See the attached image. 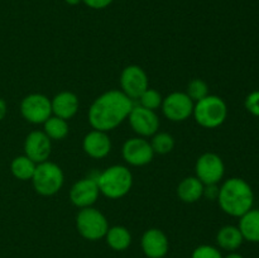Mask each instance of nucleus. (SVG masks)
Instances as JSON below:
<instances>
[{"label": "nucleus", "mask_w": 259, "mask_h": 258, "mask_svg": "<svg viewBox=\"0 0 259 258\" xmlns=\"http://www.w3.org/2000/svg\"><path fill=\"white\" fill-rule=\"evenodd\" d=\"M142 249L148 258H164L168 252V239L162 230L148 229L142 237Z\"/></svg>", "instance_id": "nucleus-15"}, {"label": "nucleus", "mask_w": 259, "mask_h": 258, "mask_svg": "<svg viewBox=\"0 0 259 258\" xmlns=\"http://www.w3.org/2000/svg\"><path fill=\"white\" fill-rule=\"evenodd\" d=\"M123 158L132 166H144L153 159L151 143L143 138H131L123 144Z\"/></svg>", "instance_id": "nucleus-12"}, {"label": "nucleus", "mask_w": 259, "mask_h": 258, "mask_svg": "<svg viewBox=\"0 0 259 258\" xmlns=\"http://www.w3.org/2000/svg\"><path fill=\"white\" fill-rule=\"evenodd\" d=\"M83 151L93 158H104L111 149V142L106 132L95 131L88 133L83 138Z\"/></svg>", "instance_id": "nucleus-16"}, {"label": "nucleus", "mask_w": 259, "mask_h": 258, "mask_svg": "<svg viewBox=\"0 0 259 258\" xmlns=\"http://www.w3.org/2000/svg\"><path fill=\"white\" fill-rule=\"evenodd\" d=\"M105 238L109 247L114 250H125L132 243V235L129 230L120 225L109 228Z\"/></svg>", "instance_id": "nucleus-21"}, {"label": "nucleus", "mask_w": 259, "mask_h": 258, "mask_svg": "<svg viewBox=\"0 0 259 258\" xmlns=\"http://www.w3.org/2000/svg\"><path fill=\"white\" fill-rule=\"evenodd\" d=\"M76 227L78 233L88 240H99L106 235L109 224L106 218L93 206L83 207L76 217Z\"/></svg>", "instance_id": "nucleus-6"}, {"label": "nucleus", "mask_w": 259, "mask_h": 258, "mask_svg": "<svg viewBox=\"0 0 259 258\" xmlns=\"http://www.w3.org/2000/svg\"><path fill=\"white\" fill-rule=\"evenodd\" d=\"M63 181L65 176L58 164L50 161L37 163L32 182L38 194L43 196H52L62 189Z\"/></svg>", "instance_id": "nucleus-5"}, {"label": "nucleus", "mask_w": 259, "mask_h": 258, "mask_svg": "<svg viewBox=\"0 0 259 258\" xmlns=\"http://www.w3.org/2000/svg\"><path fill=\"white\" fill-rule=\"evenodd\" d=\"M120 86L123 93L128 98L139 99L142 94L148 89V77L142 67L131 65L121 71Z\"/></svg>", "instance_id": "nucleus-10"}, {"label": "nucleus", "mask_w": 259, "mask_h": 258, "mask_svg": "<svg viewBox=\"0 0 259 258\" xmlns=\"http://www.w3.org/2000/svg\"><path fill=\"white\" fill-rule=\"evenodd\" d=\"M238 228L245 240L259 243V209H250L242 215Z\"/></svg>", "instance_id": "nucleus-19"}, {"label": "nucleus", "mask_w": 259, "mask_h": 258, "mask_svg": "<svg viewBox=\"0 0 259 258\" xmlns=\"http://www.w3.org/2000/svg\"><path fill=\"white\" fill-rule=\"evenodd\" d=\"M20 113L29 123L43 124L50 116H52L51 100L42 94H30L23 99L20 104Z\"/></svg>", "instance_id": "nucleus-7"}, {"label": "nucleus", "mask_w": 259, "mask_h": 258, "mask_svg": "<svg viewBox=\"0 0 259 258\" xmlns=\"http://www.w3.org/2000/svg\"><path fill=\"white\" fill-rule=\"evenodd\" d=\"M204 186L205 185L195 177H186L180 182L179 187H177V195H179L180 200L184 202H196L200 200L204 195Z\"/></svg>", "instance_id": "nucleus-18"}, {"label": "nucleus", "mask_w": 259, "mask_h": 258, "mask_svg": "<svg viewBox=\"0 0 259 258\" xmlns=\"http://www.w3.org/2000/svg\"><path fill=\"white\" fill-rule=\"evenodd\" d=\"M194 116L197 124L207 129L218 128L225 121L228 108L225 101L217 95H207L194 105Z\"/></svg>", "instance_id": "nucleus-4"}, {"label": "nucleus", "mask_w": 259, "mask_h": 258, "mask_svg": "<svg viewBox=\"0 0 259 258\" xmlns=\"http://www.w3.org/2000/svg\"><path fill=\"white\" fill-rule=\"evenodd\" d=\"M191 258H223V255L218 248L212 247V245L204 244L197 247L192 252Z\"/></svg>", "instance_id": "nucleus-27"}, {"label": "nucleus", "mask_w": 259, "mask_h": 258, "mask_svg": "<svg viewBox=\"0 0 259 258\" xmlns=\"http://www.w3.org/2000/svg\"><path fill=\"white\" fill-rule=\"evenodd\" d=\"M151 146L154 153L167 154L174 149L175 139L168 133H156L152 136Z\"/></svg>", "instance_id": "nucleus-24"}, {"label": "nucleus", "mask_w": 259, "mask_h": 258, "mask_svg": "<svg viewBox=\"0 0 259 258\" xmlns=\"http://www.w3.org/2000/svg\"><path fill=\"white\" fill-rule=\"evenodd\" d=\"M99 186L95 179H83L76 182L70 190V199L77 207H90L99 197Z\"/></svg>", "instance_id": "nucleus-14"}, {"label": "nucleus", "mask_w": 259, "mask_h": 258, "mask_svg": "<svg viewBox=\"0 0 259 258\" xmlns=\"http://www.w3.org/2000/svg\"><path fill=\"white\" fill-rule=\"evenodd\" d=\"M35 166H37V163L24 154V156L15 157L13 159L10 169H12V174L14 175V177H17L18 180L27 181V180H32L35 171Z\"/></svg>", "instance_id": "nucleus-22"}, {"label": "nucleus", "mask_w": 259, "mask_h": 258, "mask_svg": "<svg viewBox=\"0 0 259 258\" xmlns=\"http://www.w3.org/2000/svg\"><path fill=\"white\" fill-rule=\"evenodd\" d=\"M225 258H243V255H240L239 253H230Z\"/></svg>", "instance_id": "nucleus-33"}, {"label": "nucleus", "mask_w": 259, "mask_h": 258, "mask_svg": "<svg viewBox=\"0 0 259 258\" xmlns=\"http://www.w3.org/2000/svg\"><path fill=\"white\" fill-rule=\"evenodd\" d=\"M187 95L192 101H200L201 99L206 98L209 95V88L207 83L201 78H194L187 86Z\"/></svg>", "instance_id": "nucleus-25"}, {"label": "nucleus", "mask_w": 259, "mask_h": 258, "mask_svg": "<svg viewBox=\"0 0 259 258\" xmlns=\"http://www.w3.org/2000/svg\"><path fill=\"white\" fill-rule=\"evenodd\" d=\"M245 108L253 115L259 116V90L253 91L245 99Z\"/></svg>", "instance_id": "nucleus-28"}, {"label": "nucleus", "mask_w": 259, "mask_h": 258, "mask_svg": "<svg viewBox=\"0 0 259 258\" xmlns=\"http://www.w3.org/2000/svg\"><path fill=\"white\" fill-rule=\"evenodd\" d=\"M243 238L239 228L233 225H225L218 232L217 242L220 248L225 250H235L242 245Z\"/></svg>", "instance_id": "nucleus-20"}, {"label": "nucleus", "mask_w": 259, "mask_h": 258, "mask_svg": "<svg viewBox=\"0 0 259 258\" xmlns=\"http://www.w3.org/2000/svg\"><path fill=\"white\" fill-rule=\"evenodd\" d=\"M218 201L224 212L240 218L253 207L254 194L247 181L239 177L227 180L219 187Z\"/></svg>", "instance_id": "nucleus-2"}, {"label": "nucleus", "mask_w": 259, "mask_h": 258, "mask_svg": "<svg viewBox=\"0 0 259 258\" xmlns=\"http://www.w3.org/2000/svg\"><path fill=\"white\" fill-rule=\"evenodd\" d=\"M51 139L45 132L34 131L29 133L24 142L25 156L35 163L47 161L51 154Z\"/></svg>", "instance_id": "nucleus-13"}, {"label": "nucleus", "mask_w": 259, "mask_h": 258, "mask_svg": "<svg viewBox=\"0 0 259 258\" xmlns=\"http://www.w3.org/2000/svg\"><path fill=\"white\" fill-rule=\"evenodd\" d=\"M218 195H219V187H218V184L215 185H205L204 186V195L206 199L209 200H218Z\"/></svg>", "instance_id": "nucleus-30"}, {"label": "nucleus", "mask_w": 259, "mask_h": 258, "mask_svg": "<svg viewBox=\"0 0 259 258\" xmlns=\"http://www.w3.org/2000/svg\"><path fill=\"white\" fill-rule=\"evenodd\" d=\"M194 101L186 93H172L162 101V111L164 116L172 121H184L194 113Z\"/></svg>", "instance_id": "nucleus-9"}, {"label": "nucleus", "mask_w": 259, "mask_h": 258, "mask_svg": "<svg viewBox=\"0 0 259 258\" xmlns=\"http://www.w3.org/2000/svg\"><path fill=\"white\" fill-rule=\"evenodd\" d=\"M68 5H77L80 3H82V0H65Z\"/></svg>", "instance_id": "nucleus-32"}, {"label": "nucleus", "mask_w": 259, "mask_h": 258, "mask_svg": "<svg viewBox=\"0 0 259 258\" xmlns=\"http://www.w3.org/2000/svg\"><path fill=\"white\" fill-rule=\"evenodd\" d=\"M128 118L133 131L141 137L154 136L159 128V119L154 110H149L141 105L133 106Z\"/></svg>", "instance_id": "nucleus-11"}, {"label": "nucleus", "mask_w": 259, "mask_h": 258, "mask_svg": "<svg viewBox=\"0 0 259 258\" xmlns=\"http://www.w3.org/2000/svg\"><path fill=\"white\" fill-rule=\"evenodd\" d=\"M51 105H52V114L67 120L77 113L78 99L73 93L62 91L52 99Z\"/></svg>", "instance_id": "nucleus-17"}, {"label": "nucleus", "mask_w": 259, "mask_h": 258, "mask_svg": "<svg viewBox=\"0 0 259 258\" xmlns=\"http://www.w3.org/2000/svg\"><path fill=\"white\" fill-rule=\"evenodd\" d=\"M43 124H45V131L43 132L47 134L50 139L61 141L68 134V124L65 119L58 118L56 115L50 116Z\"/></svg>", "instance_id": "nucleus-23"}, {"label": "nucleus", "mask_w": 259, "mask_h": 258, "mask_svg": "<svg viewBox=\"0 0 259 258\" xmlns=\"http://www.w3.org/2000/svg\"><path fill=\"white\" fill-rule=\"evenodd\" d=\"M133 106V100L123 91H106L89 109V123L95 131H111L128 118Z\"/></svg>", "instance_id": "nucleus-1"}, {"label": "nucleus", "mask_w": 259, "mask_h": 258, "mask_svg": "<svg viewBox=\"0 0 259 258\" xmlns=\"http://www.w3.org/2000/svg\"><path fill=\"white\" fill-rule=\"evenodd\" d=\"M7 103H5L3 99H0V120H3V119L5 118V115H7Z\"/></svg>", "instance_id": "nucleus-31"}, {"label": "nucleus", "mask_w": 259, "mask_h": 258, "mask_svg": "<svg viewBox=\"0 0 259 258\" xmlns=\"http://www.w3.org/2000/svg\"><path fill=\"white\" fill-rule=\"evenodd\" d=\"M139 101H141V106H143V108L149 109V110H156L162 105L163 99H162V95L158 91L148 88L142 94Z\"/></svg>", "instance_id": "nucleus-26"}, {"label": "nucleus", "mask_w": 259, "mask_h": 258, "mask_svg": "<svg viewBox=\"0 0 259 258\" xmlns=\"http://www.w3.org/2000/svg\"><path fill=\"white\" fill-rule=\"evenodd\" d=\"M114 0H82L85 5H88L91 9H104V8L109 7Z\"/></svg>", "instance_id": "nucleus-29"}, {"label": "nucleus", "mask_w": 259, "mask_h": 258, "mask_svg": "<svg viewBox=\"0 0 259 258\" xmlns=\"http://www.w3.org/2000/svg\"><path fill=\"white\" fill-rule=\"evenodd\" d=\"M196 177L204 185L219 184L225 172V166L223 159L217 153H204L200 156L195 166Z\"/></svg>", "instance_id": "nucleus-8"}, {"label": "nucleus", "mask_w": 259, "mask_h": 258, "mask_svg": "<svg viewBox=\"0 0 259 258\" xmlns=\"http://www.w3.org/2000/svg\"><path fill=\"white\" fill-rule=\"evenodd\" d=\"M95 180L99 191L109 199H120L125 196L133 185L132 172L120 164L108 167L105 171L98 175Z\"/></svg>", "instance_id": "nucleus-3"}]
</instances>
